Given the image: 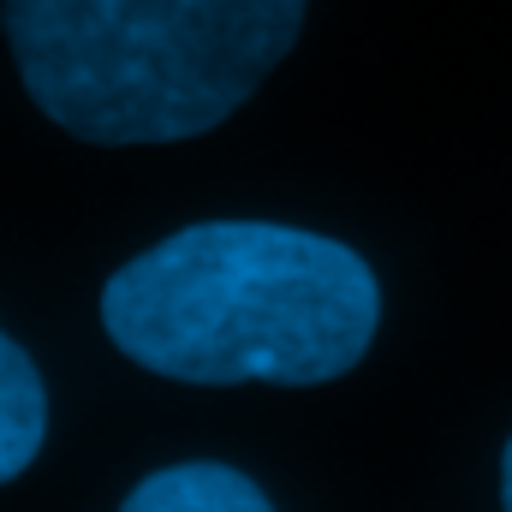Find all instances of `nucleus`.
Listing matches in <instances>:
<instances>
[{
    "mask_svg": "<svg viewBox=\"0 0 512 512\" xmlns=\"http://www.w3.org/2000/svg\"><path fill=\"white\" fill-rule=\"evenodd\" d=\"M382 322L370 262L274 221L185 227L102 286V328L131 364L197 387H316L346 376Z\"/></svg>",
    "mask_w": 512,
    "mask_h": 512,
    "instance_id": "f257e3e1",
    "label": "nucleus"
},
{
    "mask_svg": "<svg viewBox=\"0 0 512 512\" xmlns=\"http://www.w3.org/2000/svg\"><path fill=\"white\" fill-rule=\"evenodd\" d=\"M304 0H6L30 102L84 143L215 131L298 42Z\"/></svg>",
    "mask_w": 512,
    "mask_h": 512,
    "instance_id": "f03ea898",
    "label": "nucleus"
},
{
    "mask_svg": "<svg viewBox=\"0 0 512 512\" xmlns=\"http://www.w3.org/2000/svg\"><path fill=\"white\" fill-rule=\"evenodd\" d=\"M120 512H274V507L245 471L197 459V465H167V471L143 477Z\"/></svg>",
    "mask_w": 512,
    "mask_h": 512,
    "instance_id": "7ed1b4c3",
    "label": "nucleus"
},
{
    "mask_svg": "<svg viewBox=\"0 0 512 512\" xmlns=\"http://www.w3.org/2000/svg\"><path fill=\"white\" fill-rule=\"evenodd\" d=\"M48 435V393L18 340L0 334V483H12Z\"/></svg>",
    "mask_w": 512,
    "mask_h": 512,
    "instance_id": "20e7f679",
    "label": "nucleus"
},
{
    "mask_svg": "<svg viewBox=\"0 0 512 512\" xmlns=\"http://www.w3.org/2000/svg\"><path fill=\"white\" fill-rule=\"evenodd\" d=\"M501 507L512 512V441H507V459H501Z\"/></svg>",
    "mask_w": 512,
    "mask_h": 512,
    "instance_id": "39448f33",
    "label": "nucleus"
}]
</instances>
